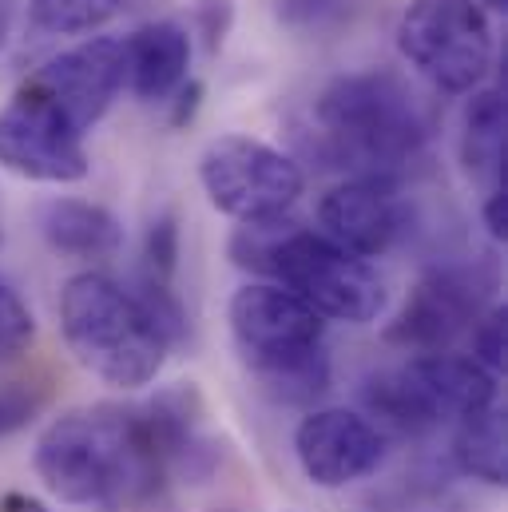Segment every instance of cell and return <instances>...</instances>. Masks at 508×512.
Instances as JSON below:
<instances>
[{"mask_svg":"<svg viewBox=\"0 0 508 512\" xmlns=\"http://www.w3.org/2000/svg\"><path fill=\"white\" fill-rule=\"evenodd\" d=\"M231 258L235 266L262 274L266 282L302 298L322 322L330 318L366 326L381 318L389 302L385 282L370 258L342 251L322 231H306L286 215L239 223V231L231 235Z\"/></svg>","mask_w":508,"mask_h":512,"instance_id":"cell-1","label":"cell"},{"mask_svg":"<svg viewBox=\"0 0 508 512\" xmlns=\"http://www.w3.org/2000/svg\"><path fill=\"white\" fill-rule=\"evenodd\" d=\"M314 124L322 155L354 179H393L429 139L413 88L385 68L338 76L314 100Z\"/></svg>","mask_w":508,"mask_h":512,"instance_id":"cell-2","label":"cell"},{"mask_svg":"<svg viewBox=\"0 0 508 512\" xmlns=\"http://www.w3.org/2000/svg\"><path fill=\"white\" fill-rule=\"evenodd\" d=\"M60 334L92 378L116 389L155 382L171 350L143 298L100 270H84L64 282Z\"/></svg>","mask_w":508,"mask_h":512,"instance_id":"cell-3","label":"cell"},{"mask_svg":"<svg viewBox=\"0 0 508 512\" xmlns=\"http://www.w3.org/2000/svg\"><path fill=\"white\" fill-rule=\"evenodd\" d=\"M231 334L262 393L306 405L330 389L326 322L290 290L247 282L231 298Z\"/></svg>","mask_w":508,"mask_h":512,"instance_id":"cell-4","label":"cell"},{"mask_svg":"<svg viewBox=\"0 0 508 512\" xmlns=\"http://www.w3.org/2000/svg\"><path fill=\"white\" fill-rule=\"evenodd\" d=\"M366 409L401 433H429L445 421H465L497 405V374L469 354H413L405 366L370 378Z\"/></svg>","mask_w":508,"mask_h":512,"instance_id":"cell-5","label":"cell"},{"mask_svg":"<svg viewBox=\"0 0 508 512\" xmlns=\"http://www.w3.org/2000/svg\"><path fill=\"white\" fill-rule=\"evenodd\" d=\"M397 48L449 96L473 92L493 68V28L477 0H409L397 24Z\"/></svg>","mask_w":508,"mask_h":512,"instance_id":"cell-6","label":"cell"},{"mask_svg":"<svg viewBox=\"0 0 508 512\" xmlns=\"http://www.w3.org/2000/svg\"><path fill=\"white\" fill-rule=\"evenodd\" d=\"M199 183L211 207L239 223L278 219L306 191L302 167L286 151L251 135L211 139L207 151L199 155Z\"/></svg>","mask_w":508,"mask_h":512,"instance_id":"cell-7","label":"cell"},{"mask_svg":"<svg viewBox=\"0 0 508 512\" xmlns=\"http://www.w3.org/2000/svg\"><path fill=\"white\" fill-rule=\"evenodd\" d=\"M0 163L36 183H80L88 175L84 135L32 84L0 108Z\"/></svg>","mask_w":508,"mask_h":512,"instance_id":"cell-8","label":"cell"},{"mask_svg":"<svg viewBox=\"0 0 508 512\" xmlns=\"http://www.w3.org/2000/svg\"><path fill=\"white\" fill-rule=\"evenodd\" d=\"M28 84L84 135L104 120V112L112 108V100L127 84L124 40H112V36L84 40L60 52L56 60H48Z\"/></svg>","mask_w":508,"mask_h":512,"instance_id":"cell-9","label":"cell"},{"mask_svg":"<svg viewBox=\"0 0 508 512\" xmlns=\"http://www.w3.org/2000/svg\"><path fill=\"white\" fill-rule=\"evenodd\" d=\"M294 457L318 489H346L385 461V433L354 409H310L294 429Z\"/></svg>","mask_w":508,"mask_h":512,"instance_id":"cell-10","label":"cell"},{"mask_svg":"<svg viewBox=\"0 0 508 512\" xmlns=\"http://www.w3.org/2000/svg\"><path fill=\"white\" fill-rule=\"evenodd\" d=\"M481 290L485 286L469 270H433L417 282V290L409 294L397 322H389L385 338L393 346L413 350V354L449 350L485 314L481 310Z\"/></svg>","mask_w":508,"mask_h":512,"instance_id":"cell-11","label":"cell"},{"mask_svg":"<svg viewBox=\"0 0 508 512\" xmlns=\"http://www.w3.org/2000/svg\"><path fill=\"white\" fill-rule=\"evenodd\" d=\"M318 227L330 243L358 258L385 255L405 231V207L393 179H346L318 203Z\"/></svg>","mask_w":508,"mask_h":512,"instance_id":"cell-12","label":"cell"},{"mask_svg":"<svg viewBox=\"0 0 508 512\" xmlns=\"http://www.w3.org/2000/svg\"><path fill=\"white\" fill-rule=\"evenodd\" d=\"M127 48V80L131 92L143 104L167 100L187 84V64H191V36L183 24L175 20H155L143 24L131 40H124Z\"/></svg>","mask_w":508,"mask_h":512,"instance_id":"cell-13","label":"cell"},{"mask_svg":"<svg viewBox=\"0 0 508 512\" xmlns=\"http://www.w3.org/2000/svg\"><path fill=\"white\" fill-rule=\"evenodd\" d=\"M40 235L52 251L76 258H108L124 247L120 219L88 199H48L36 215Z\"/></svg>","mask_w":508,"mask_h":512,"instance_id":"cell-14","label":"cell"},{"mask_svg":"<svg viewBox=\"0 0 508 512\" xmlns=\"http://www.w3.org/2000/svg\"><path fill=\"white\" fill-rule=\"evenodd\" d=\"M505 131V92L501 88L473 92L461 120V163L489 191L505 187Z\"/></svg>","mask_w":508,"mask_h":512,"instance_id":"cell-15","label":"cell"},{"mask_svg":"<svg viewBox=\"0 0 508 512\" xmlns=\"http://www.w3.org/2000/svg\"><path fill=\"white\" fill-rule=\"evenodd\" d=\"M453 461L465 477L501 489L508 481V437H505V409L501 401L465 417L453 437Z\"/></svg>","mask_w":508,"mask_h":512,"instance_id":"cell-16","label":"cell"},{"mask_svg":"<svg viewBox=\"0 0 508 512\" xmlns=\"http://www.w3.org/2000/svg\"><path fill=\"white\" fill-rule=\"evenodd\" d=\"M124 0H28V16L40 32L76 36L108 24Z\"/></svg>","mask_w":508,"mask_h":512,"instance_id":"cell-17","label":"cell"},{"mask_svg":"<svg viewBox=\"0 0 508 512\" xmlns=\"http://www.w3.org/2000/svg\"><path fill=\"white\" fill-rule=\"evenodd\" d=\"M36 338V318L28 302L0 278V362L20 358Z\"/></svg>","mask_w":508,"mask_h":512,"instance_id":"cell-18","label":"cell"},{"mask_svg":"<svg viewBox=\"0 0 508 512\" xmlns=\"http://www.w3.org/2000/svg\"><path fill=\"white\" fill-rule=\"evenodd\" d=\"M346 16H350L346 0H278V20L290 32H306V36L334 32Z\"/></svg>","mask_w":508,"mask_h":512,"instance_id":"cell-19","label":"cell"},{"mask_svg":"<svg viewBox=\"0 0 508 512\" xmlns=\"http://www.w3.org/2000/svg\"><path fill=\"white\" fill-rule=\"evenodd\" d=\"M469 358L481 362L489 374L505 370V306H493L473 322V354Z\"/></svg>","mask_w":508,"mask_h":512,"instance_id":"cell-20","label":"cell"},{"mask_svg":"<svg viewBox=\"0 0 508 512\" xmlns=\"http://www.w3.org/2000/svg\"><path fill=\"white\" fill-rule=\"evenodd\" d=\"M175 258H179V227H175V215H159L147 231V278H159V282H171L175 274Z\"/></svg>","mask_w":508,"mask_h":512,"instance_id":"cell-21","label":"cell"},{"mask_svg":"<svg viewBox=\"0 0 508 512\" xmlns=\"http://www.w3.org/2000/svg\"><path fill=\"white\" fill-rule=\"evenodd\" d=\"M191 16H195V28H199L207 52L215 56V52L223 48L231 24H235V0H195Z\"/></svg>","mask_w":508,"mask_h":512,"instance_id":"cell-22","label":"cell"},{"mask_svg":"<svg viewBox=\"0 0 508 512\" xmlns=\"http://www.w3.org/2000/svg\"><path fill=\"white\" fill-rule=\"evenodd\" d=\"M40 393H32V389H20V385H8V389H0V437L4 433H12V429H20L36 409H40Z\"/></svg>","mask_w":508,"mask_h":512,"instance_id":"cell-23","label":"cell"},{"mask_svg":"<svg viewBox=\"0 0 508 512\" xmlns=\"http://www.w3.org/2000/svg\"><path fill=\"white\" fill-rule=\"evenodd\" d=\"M199 104H203V84H199V80H187V84L175 92L171 124H175V128H187V124L199 116Z\"/></svg>","mask_w":508,"mask_h":512,"instance_id":"cell-24","label":"cell"},{"mask_svg":"<svg viewBox=\"0 0 508 512\" xmlns=\"http://www.w3.org/2000/svg\"><path fill=\"white\" fill-rule=\"evenodd\" d=\"M485 231L497 239V243H505V235H508V195H505V187L501 191H489V199H485Z\"/></svg>","mask_w":508,"mask_h":512,"instance_id":"cell-25","label":"cell"},{"mask_svg":"<svg viewBox=\"0 0 508 512\" xmlns=\"http://www.w3.org/2000/svg\"><path fill=\"white\" fill-rule=\"evenodd\" d=\"M477 4H485V8H497V12H505L508 0H477Z\"/></svg>","mask_w":508,"mask_h":512,"instance_id":"cell-26","label":"cell"},{"mask_svg":"<svg viewBox=\"0 0 508 512\" xmlns=\"http://www.w3.org/2000/svg\"><path fill=\"white\" fill-rule=\"evenodd\" d=\"M0 243H4V235H0Z\"/></svg>","mask_w":508,"mask_h":512,"instance_id":"cell-27","label":"cell"}]
</instances>
